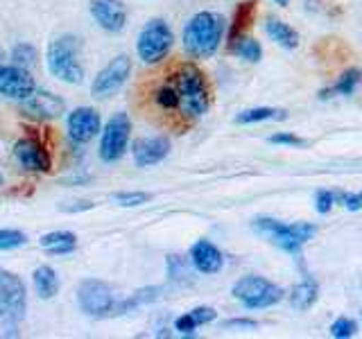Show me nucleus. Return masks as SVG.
Listing matches in <instances>:
<instances>
[{
	"mask_svg": "<svg viewBox=\"0 0 362 339\" xmlns=\"http://www.w3.org/2000/svg\"><path fill=\"white\" fill-rule=\"evenodd\" d=\"M170 82H173L177 97H179V113L188 127L202 116H206L213 102V88L206 73L192 61H179L168 71Z\"/></svg>",
	"mask_w": 362,
	"mask_h": 339,
	"instance_id": "nucleus-1",
	"label": "nucleus"
},
{
	"mask_svg": "<svg viewBox=\"0 0 362 339\" xmlns=\"http://www.w3.org/2000/svg\"><path fill=\"white\" fill-rule=\"evenodd\" d=\"M226 30V20L218 11H199L184 28V50L192 59H209L218 52Z\"/></svg>",
	"mask_w": 362,
	"mask_h": 339,
	"instance_id": "nucleus-2",
	"label": "nucleus"
},
{
	"mask_svg": "<svg viewBox=\"0 0 362 339\" xmlns=\"http://www.w3.org/2000/svg\"><path fill=\"white\" fill-rule=\"evenodd\" d=\"M45 64L52 77L66 84H82L84 82V64L79 56V39L73 34H64L50 41L45 52Z\"/></svg>",
	"mask_w": 362,
	"mask_h": 339,
	"instance_id": "nucleus-3",
	"label": "nucleus"
},
{
	"mask_svg": "<svg viewBox=\"0 0 362 339\" xmlns=\"http://www.w3.org/2000/svg\"><path fill=\"white\" fill-rule=\"evenodd\" d=\"M175 45V34L170 30V25L163 18H152L147 20L139 41H136V52H139V59L147 66H156L161 64L165 56L170 54Z\"/></svg>",
	"mask_w": 362,
	"mask_h": 339,
	"instance_id": "nucleus-4",
	"label": "nucleus"
},
{
	"mask_svg": "<svg viewBox=\"0 0 362 339\" xmlns=\"http://www.w3.org/2000/svg\"><path fill=\"white\" fill-rule=\"evenodd\" d=\"M233 299L247 310H265L283 301V292L276 282H272L263 276H245L231 290Z\"/></svg>",
	"mask_w": 362,
	"mask_h": 339,
	"instance_id": "nucleus-5",
	"label": "nucleus"
},
{
	"mask_svg": "<svg viewBox=\"0 0 362 339\" xmlns=\"http://www.w3.org/2000/svg\"><path fill=\"white\" fill-rule=\"evenodd\" d=\"M254 229L258 233L269 235V240L276 246H281L283 251H299V249L310 240V237L317 233V226L305 224V222H294V224H283L279 220L272 218H260L254 222Z\"/></svg>",
	"mask_w": 362,
	"mask_h": 339,
	"instance_id": "nucleus-6",
	"label": "nucleus"
},
{
	"mask_svg": "<svg viewBox=\"0 0 362 339\" xmlns=\"http://www.w3.org/2000/svg\"><path fill=\"white\" fill-rule=\"evenodd\" d=\"M129 136H132V118L124 111L113 113L109 122L100 131V147L98 154L105 163H116L124 156L129 147Z\"/></svg>",
	"mask_w": 362,
	"mask_h": 339,
	"instance_id": "nucleus-7",
	"label": "nucleus"
},
{
	"mask_svg": "<svg viewBox=\"0 0 362 339\" xmlns=\"http://www.w3.org/2000/svg\"><path fill=\"white\" fill-rule=\"evenodd\" d=\"M77 303L79 310L88 316H95V319H107V316L116 314L118 301L113 297V290L107 285L105 280H95V278H86L79 282L77 287Z\"/></svg>",
	"mask_w": 362,
	"mask_h": 339,
	"instance_id": "nucleus-8",
	"label": "nucleus"
},
{
	"mask_svg": "<svg viewBox=\"0 0 362 339\" xmlns=\"http://www.w3.org/2000/svg\"><path fill=\"white\" fill-rule=\"evenodd\" d=\"M28 290L18 274L9 269H0V319L16 323L25 316Z\"/></svg>",
	"mask_w": 362,
	"mask_h": 339,
	"instance_id": "nucleus-9",
	"label": "nucleus"
},
{
	"mask_svg": "<svg viewBox=\"0 0 362 339\" xmlns=\"http://www.w3.org/2000/svg\"><path fill=\"white\" fill-rule=\"evenodd\" d=\"M14 158L23 170H28V172H39V174L52 172L50 150L37 131H30L25 138H21L14 145Z\"/></svg>",
	"mask_w": 362,
	"mask_h": 339,
	"instance_id": "nucleus-10",
	"label": "nucleus"
},
{
	"mask_svg": "<svg viewBox=\"0 0 362 339\" xmlns=\"http://www.w3.org/2000/svg\"><path fill=\"white\" fill-rule=\"evenodd\" d=\"M129 77H132V59L127 54H118L95 75L93 84H90V93H93V97L107 100L111 95H116L127 84Z\"/></svg>",
	"mask_w": 362,
	"mask_h": 339,
	"instance_id": "nucleus-11",
	"label": "nucleus"
},
{
	"mask_svg": "<svg viewBox=\"0 0 362 339\" xmlns=\"http://www.w3.org/2000/svg\"><path fill=\"white\" fill-rule=\"evenodd\" d=\"M34 90H37V82H34L28 68L16 64H0V95L23 102Z\"/></svg>",
	"mask_w": 362,
	"mask_h": 339,
	"instance_id": "nucleus-12",
	"label": "nucleus"
},
{
	"mask_svg": "<svg viewBox=\"0 0 362 339\" xmlns=\"http://www.w3.org/2000/svg\"><path fill=\"white\" fill-rule=\"evenodd\" d=\"M21 111L25 113L28 118L32 120H54V118H62L66 113V102L64 97L50 93V90H43L37 88L34 93L21 102Z\"/></svg>",
	"mask_w": 362,
	"mask_h": 339,
	"instance_id": "nucleus-13",
	"label": "nucleus"
},
{
	"mask_svg": "<svg viewBox=\"0 0 362 339\" xmlns=\"http://www.w3.org/2000/svg\"><path fill=\"white\" fill-rule=\"evenodd\" d=\"M66 127H68V136H71V141L75 145H86L102 131V118L95 109L77 107L68 113Z\"/></svg>",
	"mask_w": 362,
	"mask_h": 339,
	"instance_id": "nucleus-14",
	"label": "nucleus"
},
{
	"mask_svg": "<svg viewBox=\"0 0 362 339\" xmlns=\"http://www.w3.org/2000/svg\"><path fill=\"white\" fill-rule=\"evenodd\" d=\"M90 16L105 32H122L127 25V7L122 0H93L90 3Z\"/></svg>",
	"mask_w": 362,
	"mask_h": 339,
	"instance_id": "nucleus-15",
	"label": "nucleus"
},
{
	"mask_svg": "<svg viewBox=\"0 0 362 339\" xmlns=\"http://www.w3.org/2000/svg\"><path fill=\"white\" fill-rule=\"evenodd\" d=\"M168 154H170L168 136H143V138L134 141L132 145L134 163L139 167H150V165L161 163Z\"/></svg>",
	"mask_w": 362,
	"mask_h": 339,
	"instance_id": "nucleus-16",
	"label": "nucleus"
},
{
	"mask_svg": "<svg viewBox=\"0 0 362 339\" xmlns=\"http://www.w3.org/2000/svg\"><path fill=\"white\" fill-rule=\"evenodd\" d=\"M190 265L195 267L199 274L213 276L224 267V256L211 240H197L190 246Z\"/></svg>",
	"mask_w": 362,
	"mask_h": 339,
	"instance_id": "nucleus-17",
	"label": "nucleus"
},
{
	"mask_svg": "<svg viewBox=\"0 0 362 339\" xmlns=\"http://www.w3.org/2000/svg\"><path fill=\"white\" fill-rule=\"evenodd\" d=\"M256 11H258L256 0H243V3H238L233 16H231V23H229V43L245 37V34L249 32V28L254 25ZM229 43H226V45H229Z\"/></svg>",
	"mask_w": 362,
	"mask_h": 339,
	"instance_id": "nucleus-18",
	"label": "nucleus"
},
{
	"mask_svg": "<svg viewBox=\"0 0 362 339\" xmlns=\"http://www.w3.org/2000/svg\"><path fill=\"white\" fill-rule=\"evenodd\" d=\"M39 246L48 256H68L77 249V235L73 231H50L41 235Z\"/></svg>",
	"mask_w": 362,
	"mask_h": 339,
	"instance_id": "nucleus-19",
	"label": "nucleus"
},
{
	"mask_svg": "<svg viewBox=\"0 0 362 339\" xmlns=\"http://www.w3.org/2000/svg\"><path fill=\"white\" fill-rule=\"evenodd\" d=\"M215 316H218V312H215L213 308H209V305H199V308L177 316L175 331L181 333V335H192L199 326H206V323L215 321Z\"/></svg>",
	"mask_w": 362,
	"mask_h": 339,
	"instance_id": "nucleus-20",
	"label": "nucleus"
},
{
	"mask_svg": "<svg viewBox=\"0 0 362 339\" xmlns=\"http://www.w3.org/2000/svg\"><path fill=\"white\" fill-rule=\"evenodd\" d=\"M32 282H34V290H37V294H39V299H43V301L54 299L57 292H59V287H62L59 276H57V271L50 265H41V267L34 269Z\"/></svg>",
	"mask_w": 362,
	"mask_h": 339,
	"instance_id": "nucleus-21",
	"label": "nucleus"
},
{
	"mask_svg": "<svg viewBox=\"0 0 362 339\" xmlns=\"http://www.w3.org/2000/svg\"><path fill=\"white\" fill-rule=\"evenodd\" d=\"M290 303H292V308H297V310H310L315 301L320 299V285L315 282V278L310 276H305L301 282H297L292 290H290Z\"/></svg>",
	"mask_w": 362,
	"mask_h": 339,
	"instance_id": "nucleus-22",
	"label": "nucleus"
},
{
	"mask_svg": "<svg viewBox=\"0 0 362 339\" xmlns=\"http://www.w3.org/2000/svg\"><path fill=\"white\" fill-rule=\"evenodd\" d=\"M265 30L269 34V39L274 41L276 45L286 50H294L299 45V34L294 28H290L288 23H283L279 18H267L265 20Z\"/></svg>",
	"mask_w": 362,
	"mask_h": 339,
	"instance_id": "nucleus-23",
	"label": "nucleus"
},
{
	"mask_svg": "<svg viewBox=\"0 0 362 339\" xmlns=\"http://www.w3.org/2000/svg\"><path fill=\"white\" fill-rule=\"evenodd\" d=\"M226 50H229L231 54H235V56H240V59H245V61H252V64L260 61V56H263V48H260V43L254 37H249V34H245V37L229 43V45H226Z\"/></svg>",
	"mask_w": 362,
	"mask_h": 339,
	"instance_id": "nucleus-24",
	"label": "nucleus"
},
{
	"mask_svg": "<svg viewBox=\"0 0 362 339\" xmlns=\"http://www.w3.org/2000/svg\"><path fill=\"white\" fill-rule=\"evenodd\" d=\"M358 82H360V71H358V68H349V71H344L342 75L337 77V82L331 88L322 90L320 97L328 100V97H333V95H351L356 90Z\"/></svg>",
	"mask_w": 362,
	"mask_h": 339,
	"instance_id": "nucleus-25",
	"label": "nucleus"
},
{
	"mask_svg": "<svg viewBox=\"0 0 362 339\" xmlns=\"http://www.w3.org/2000/svg\"><path fill=\"white\" fill-rule=\"evenodd\" d=\"M286 118V111H276L272 107H256V109H249L243 111L235 116L238 124H254V122H265V120H281Z\"/></svg>",
	"mask_w": 362,
	"mask_h": 339,
	"instance_id": "nucleus-26",
	"label": "nucleus"
},
{
	"mask_svg": "<svg viewBox=\"0 0 362 339\" xmlns=\"http://www.w3.org/2000/svg\"><path fill=\"white\" fill-rule=\"evenodd\" d=\"M11 64L16 66H23V68H30L37 64V50H34V45L30 43H18L11 48Z\"/></svg>",
	"mask_w": 362,
	"mask_h": 339,
	"instance_id": "nucleus-27",
	"label": "nucleus"
},
{
	"mask_svg": "<svg viewBox=\"0 0 362 339\" xmlns=\"http://www.w3.org/2000/svg\"><path fill=\"white\" fill-rule=\"evenodd\" d=\"M28 235L18 229H0V251H14V249L25 246Z\"/></svg>",
	"mask_w": 362,
	"mask_h": 339,
	"instance_id": "nucleus-28",
	"label": "nucleus"
},
{
	"mask_svg": "<svg viewBox=\"0 0 362 339\" xmlns=\"http://www.w3.org/2000/svg\"><path fill=\"white\" fill-rule=\"evenodd\" d=\"M111 199L122 208H136V206H143V203H147L152 197L147 195V192H116Z\"/></svg>",
	"mask_w": 362,
	"mask_h": 339,
	"instance_id": "nucleus-29",
	"label": "nucleus"
},
{
	"mask_svg": "<svg viewBox=\"0 0 362 339\" xmlns=\"http://www.w3.org/2000/svg\"><path fill=\"white\" fill-rule=\"evenodd\" d=\"M358 335V323L354 319H349V316H339L337 321L331 323V337L335 339H349Z\"/></svg>",
	"mask_w": 362,
	"mask_h": 339,
	"instance_id": "nucleus-30",
	"label": "nucleus"
},
{
	"mask_svg": "<svg viewBox=\"0 0 362 339\" xmlns=\"http://www.w3.org/2000/svg\"><path fill=\"white\" fill-rule=\"evenodd\" d=\"M168 276L173 280H184L188 276V265L181 256H170L168 258Z\"/></svg>",
	"mask_w": 362,
	"mask_h": 339,
	"instance_id": "nucleus-31",
	"label": "nucleus"
},
{
	"mask_svg": "<svg viewBox=\"0 0 362 339\" xmlns=\"http://www.w3.org/2000/svg\"><path fill=\"white\" fill-rule=\"evenodd\" d=\"M333 203H335V195L331 190H320L315 195V208H317V213H328L333 208Z\"/></svg>",
	"mask_w": 362,
	"mask_h": 339,
	"instance_id": "nucleus-32",
	"label": "nucleus"
},
{
	"mask_svg": "<svg viewBox=\"0 0 362 339\" xmlns=\"http://www.w3.org/2000/svg\"><path fill=\"white\" fill-rule=\"evenodd\" d=\"M335 203H344L349 210H360L362 208V197L360 195H351V192H333Z\"/></svg>",
	"mask_w": 362,
	"mask_h": 339,
	"instance_id": "nucleus-33",
	"label": "nucleus"
},
{
	"mask_svg": "<svg viewBox=\"0 0 362 339\" xmlns=\"http://www.w3.org/2000/svg\"><path fill=\"white\" fill-rule=\"evenodd\" d=\"M274 145H290V147H303L305 141L299 138V136H294V133H288V131H283V133H274L269 138Z\"/></svg>",
	"mask_w": 362,
	"mask_h": 339,
	"instance_id": "nucleus-34",
	"label": "nucleus"
},
{
	"mask_svg": "<svg viewBox=\"0 0 362 339\" xmlns=\"http://www.w3.org/2000/svg\"><path fill=\"white\" fill-rule=\"evenodd\" d=\"M258 323L254 319H229L224 321V328H249V331H254Z\"/></svg>",
	"mask_w": 362,
	"mask_h": 339,
	"instance_id": "nucleus-35",
	"label": "nucleus"
},
{
	"mask_svg": "<svg viewBox=\"0 0 362 339\" xmlns=\"http://www.w3.org/2000/svg\"><path fill=\"white\" fill-rule=\"evenodd\" d=\"M79 203V201H77ZM88 208H93V203L90 201H84L82 206H62V210H68V213H75V210H88Z\"/></svg>",
	"mask_w": 362,
	"mask_h": 339,
	"instance_id": "nucleus-36",
	"label": "nucleus"
},
{
	"mask_svg": "<svg viewBox=\"0 0 362 339\" xmlns=\"http://www.w3.org/2000/svg\"><path fill=\"white\" fill-rule=\"evenodd\" d=\"M274 3H276V5H281V7H286V5L290 3V0H274Z\"/></svg>",
	"mask_w": 362,
	"mask_h": 339,
	"instance_id": "nucleus-37",
	"label": "nucleus"
},
{
	"mask_svg": "<svg viewBox=\"0 0 362 339\" xmlns=\"http://www.w3.org/2000/svg\"><path fill=\"white\" fill-rule=\"evenodd\" d=\"M360 197H362V192H360Z\"/></svg>",
	"mask_w": 362,
	"mask_h": 339,
	"instance_id": "nucleus-38",
	"label": "nucleus"
}]
</instances>
